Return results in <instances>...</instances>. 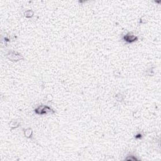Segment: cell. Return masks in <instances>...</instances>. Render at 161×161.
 Instances as JSON below:
<instances>
[{
    "label": "cell",
    "instance_id": "2",
    "mask_svg": "<svg viewBox=\"0 0 161 161\" xmlns=\"http://www.w3.org/2000/svg\"><path fill=\"white\" fill-rule=\"evenodd\" d=\"M7 57H8L10 60H12L13 61H18L23 59L22 55H21L15 52H10L9 54L7 55Z\"/></svg>",
    "mask_w": 161,
    "mask_h": 161
},
{
    "label": "cell",
    "instance_id": "1",
    "mask_svg": "<svg viewBox=\"0 0 161 161\" xmlns=\"http://www.w3.org/2000/svg\"><path fill=\"white\" fill-rule=\"evenodd\" d=\"M35 113L39 115H45L51 113V112H54L50 108L48 107L47 106H40L38 107L37 109L35 110Z\"/></svg>",
    "mask_w": 161,
    "mask_h": 161
},
{
    "label": "cell",
    "instance_id": "4",
    "mask_svg": "<svg viewBox=\"0 0 161 161\" xmlns=\"http://www.w3.org/2000/svg\"><path fill=\"white\" fill-rule=\"evenodd\" d=\"M32 130L31 128H28L25 131V135L27 138H30L32 135Z\"/></svg>",
    "mask_w": 161,
    "mask_h": 161
},
{
    "label": "cell",
    "instance_id": "3",
    "mask_svg": "<svg viewBox=\"0 0 161 161\" xmlns=\"http://www.w3.org/2000/svg\"><path fill=\"white\" fill-rule=\"evenodd\" d=\"M123 40L127 42L131 43L137 40V37H136L135 35L133 34L131 32H129L127 34H126L123 37Z\"/></svg>",
    "mask_w": 161,
    "mask_h": 161
}]
</instances>
